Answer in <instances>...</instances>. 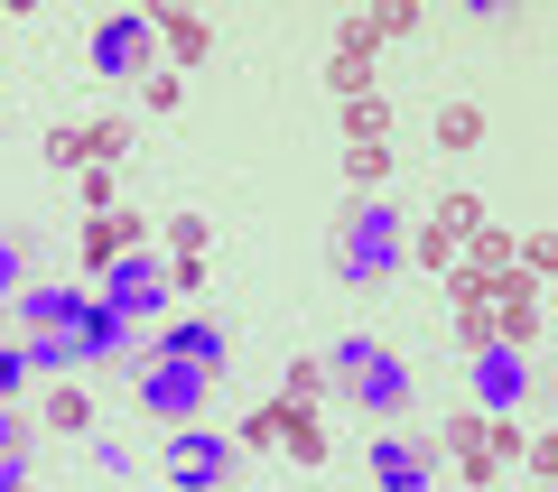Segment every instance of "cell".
Wrapping results in <instances>:
<instances>
[{
    "mask_svg": "<svg viewBox=\"0 0 558 492\" xmlns=\"http://www.w3.org/2000/svg\"><path fill=\"white\" fill-rule=\"evenodd\" d=\"M410 260V233H400V214L381 196H354L336 214V279L344 288H381V279Z\"/></svg>",
    "mask_w": 558,
    "mask_h": 492,
    "instance_id": "1",
    "label": "cell"
},
{
    "mask_svg": "<svg viewBox=\"0 0 558 492\" xmlns=\"http://www.w3.org/2000/svg\"><path fill=\"white\" fill-rule=\"evenodd\" d=\"M326 372H336V391L354 399V409H373V418H400V409H410V362H400L391 344H373V335H336Z\"/></svg>",
    "mask_w": 558,
    "mask_h": 492,
    "instance_id": "2",
    "label": "cell"
},
{
    "mask_svg": "<svg viewBox=\"0 0 558 492\" xmlns=\"http://www.w3.org/2000/svg\"><path fill=\"white\" fill-rule=\"evenodd\" d=\"M149 57H159L149 10H112V20H94V75L102 84H140V75H149Z\"/></svg>",
    "mask_w": 558,
    "mask_h": 492,
    "instance_id": "3",
    "label": "cell"
},
{
    "mask_svg": "<svg viewBox=\"0 0 558 492\" xmlns=\"http://www.w3.org/2000/svg\"><path fill=\"white\" fill-rule=\"evenodd\" d=\"M131 391H140V409H159V418H205L215 381L186 372V362H168V354H131Z\"/></svg>",
    "mask_w": 558,
    "mask_h": 492,
    "instance_id": "4",
    "label": "cell"
},
{
    "mask_svg": "<svg viewBox=\"0 0 558 492\" xmlns=\"http://www.w3.org/2000/svg\"><path fill=\"white\" fill-rule=\"evenodd\" d=\"M168 297H178V288H168V260H149V251H121L112 270H102V307H112V316H131V325H140V316L159 325V316H168Z\"/></svg>",
    "mask_w": 558,
    "mask_h": 492,
    "instance_id": "5",
    "label": "cell"
},
{
    "mask_svg": "<svg viewBox=\"0 0 558 492\" xmlns=\"http://www.w3.org/2000/svg\"><path fill=\"white\" fill-rule=\"evenodd\" d=\"M233 455H242L233 436H215V428H178L159 465H168V483H178V492H223V483H233Z\"/></svg>",
    "mask_w": 558,
    "mask_h": 492,
    "instance_id": "6",
    "label": "cell"
},
{
    "mask_svg": "<svg viewBox=\"0 0 558 492\" xmlns=\"http://www.w3.org/2000/svg\"><path fill=\"white\" fill-rule=\"evenodd\" d=\"M465 381H475V409H484V418H521V399H531V362H521L512 344L465 354Z\"/></svg>",
    "mask_w": 558,
    "mask_h": 492,
    "instance_id": "7",
    "label": "cell"
},
{
    "mask_svg": "<svg viewBox=\"0 0 558 492\" xmlns=\"http://www.w3.org/2000/svg\"><path fill=\"white\" fill-rule=\"evenodd\" d=\"M373 57H381V28H373V10H354V20L336 28V57H326V84H336L344 102H354V94H373Z\"/></svg>",
    "mask_w": 558,
    "mask_h": 492,
    "instance_id": "8",
    "label": "cell"
},
{
    "mask_svg": "<svg viewBox=\"0 0 558 492\" xmlns=\"http://www.w3.org/2000/svg\"><path fill=\"white\" fill-rule=\"evenodd\" d=\"M373 483H381V492H428V483H438V446L381 428V436H373Z\"/></svg>",
    "mask_w": 558,
    "mask_h": 492,
    "instance_id": "9",
    "label": "cell"
},
{
    "mask_svg": "<svg viewBox=\"0 0 558 492\" xmlns=\"http://www.w3.org/2000/svg\"><path fill=\"white\" fill-rule=\"evenodd\" d=\"M149 354H168V362H186V372H205V381H215L223 362H233V335H223L215 316H178V325H168V335L149 344Z\"/></svg>",
    "mask_w": 558,
    "mask_h": 492,
    "instance_id": "10",
    "label": "cell"
},
{
    "mask_svg": "<svg viewBox=\"0 0 558 492\" xmlns=\"http://www.w3.org/2000/svg\"><path fill=\"white\" fill-rule=\"evenodd\" d=\"M539 335H549V316H539V279H502V288H494V344H512V354H521V344H539Z\"/></svg>",
    "mask_w": 558,
    "mask_h": 492,
    "instance_id": "11",
    "label": "cell"
},
{
    "mask_svg": "<svg viewBox=\"0 0 558 492\" xmlns=\"http://www.w3.org/2000/svg\"><path fill=\"white\" fill-rule=\"evenodd\" d=\"M149 28H159L168 75H178V65H205V57H215V20H196V10H149Z\"/></svg>",
    "mask_w": 558,
    "mask_h": 492,
    "instance_id": "12",
    "label": "cell"
},
{
    "mask_svg": "<svg viewBox=\"0 0 558 492\" xmlns=\"http://www.w3.org/2000/svg\"><path fill=\"white\" fill-rule=\"evenodd\" d=\"M75 354H84V362H102V354H140V325H131V316H112L102 297H84V316H75Z\"/></svg>",
    "mask_w": 558,
    "mask_h": 492,
    "instance_id": "13",
    "label": "cell"
},
{
    "mask_svg": "<svg viewBox=\"0 0 558 492\" xmlns=\"http://www.w3.org/2000/svg\"><path fill=\"white\" fill-rule=\"evenodd\" d=\"M75 316H84V288H20L28 335H75Z\"/></svg>",
    "mask_w": 558,
    "mask_h": 492,
    "instance_id": "14",
    "label": "cell"
},
{
    "mask_svg": "<svg viewBox=\"0 0 558 492\" xmlns=\"http://www.w3.org/2000/svg\"><path fill=\"white\" fill-rule=\"evenodd\" d=\"M270 455H289V465H326V418L299 409V399H279V446Z\"/></svg>",
    "mask_w": 558,
    "mask_h": 492,
    "instance_id": "15",
    "label": "cell"
},
{
    "mask_svg": "<svg viewBox=\"0 0 558 492\" xmlns=\"http://www.w3.org/2000/svg\"><path fill=\"white\" fill-rule=\"evenodd\" d=\"M326 391H336V372H326V354H289V372H279V399H299V409H317Z\"/></svg>",
    "mask_w": 558,
    "mask_h": 492,
    "instance_id": "16",
    "label": "cell"
},
{
    "mask_svg": "<svg viewBox=\"0 0 558 492\" xmlns=\"http://www.w3.org/2000/svg\"><path fill=\"white\" fill-rule=\"evenodd\" d=\"M0 492H28V418L0 409Z\"/></svg>",
    "mask_w": 558,
    "mask_h": 492,
    "instance_id": "17",
    "label": "cell"
},
{
    "mask_svg": "<svg viewBox=\"0 0 558 492\" xmlns=\"http://www.w3.org/2000/svg\"><path fill=\"white\" fill-rule=\"evenodd\" d=\"M38 418H47V428H57V436H94V399H84L75 381H57V391H47V409H38Z\"/></svg>",
    "mask_w": 558,
    "mask_h": 492,
    "instance_id": "18",
    "label": "cell"
},
{
    "mask_svg": "<svg viewBox=\"0 0 558 492\" xmlns=\"http://www.w3.org/2000/svg\"><path fill=\"white\" fill-rule=\"evenodd\" d=\"M344 186H354V196H381V186H391V149H344Z\"/></svg>",
    "mask_w": 558,
    "mask_h": 492,
    "instance_id": "19",
    "label": "cell"
},
{
    "mask_svg": "<svg viewBox=\"0 0 558 492\" xmlns=\"http://www.w3.org/2000/svg\"><path fill=\"white\" fill-rule=\"evenodd\" d=\"M381 131H391V102H381V94H354V102H344V139H354V149H373Z\"/></svg>",
    "mask_w": 558,
    "mask_h": 492,
    "instance_id": "20",
    "label": "cell"
},
{
    "mask_svg": "<svg viewBox=\"0 0 558 492\" xmlns=\"http://www.w3.org/2000/svg\"><path fill=\"white\" fill-rule=\"evenodd\" d=\"M484 139V112L475 102H438V149H475Z\"/></svg>",
    "mask_w": 558,
    "mask_h": 492,
    "instance_id": "21",
    "label": "cell"
},
{
    "mask_svg": "<svg viewBox=\"0 0 558 492\" xmlns=\"http://www.w3.org/2000/svg\"><path fill=\"white\" fill-rule=\"evenodd\" d=\"M447 335H457V354H484L494 344V307H447Z\"/></svg>",
    "mask_w": 558,
    "mask_h": 492,
    "instance_id": "22",
    "label": "cell"
},
{
    "mask_svg": "<svg viewBox=\"0 0 558 492\" xmlns=\"http://www.w3.org/2000/svg\"><path fill=\"white\" fill-rule=\"evenodd\" d=\"M457 260H465V270H494V279H502V270H512V233H494V223H484V233L465 242Z\"/></svg>",
    "mask_w": 558,
    "mask_h": 492,
    "instance_id": "23",
    "label": "cell"
},
{
    "mask_svg": "<svg viewBox=\"0 0 558 492\" xmlns=\"http://www.w3.org/2000/svg\"><path fill=\"white\" fill-rule=\"evenodd\" d=\"M20 354H28V372H75V362H84V354H75V335H28Z\"/></svg>",
    "mask_w": 558,
    "mask_h": 492,
    "instance_id": "24",
    "label": "cell"
},
{
    "mask_svg": "<svg viewBox=\"0 0 558 492\" xmlns=\"http://www.w3.org/2000/svg\"><path fill=\"white\" fill-rule=\"evenodd\" d=\"M205 242H215V223H205V214H178V223H168V260H205Z\"/></svg>",
    "mask_w": 558,
    "mask_h": 492,
    "instance_id": "25",
    "label": "cell"
},
{
    "mask_svg": "<svg viewBox=\"0 0 558 492\" xmlns=\"http://www.w3.org/2000/svg\"><path fill=\"white\" fill-rule=\"evenodd\" d=\"M84 149H94V168H112L131 149V121H84Z\"/></svg>",
    "mask_w": 558,
    "mask_h": 492,
    "instance_id": "26",
    "label": "cell"
},
{
    "mask_svg": "<svg viewBox=\"0 0 558 492\" xmlns=\"http://www.w3.org/2000/svg\"><path fill=\"white\" fill-rule=\"evenodd\" d=\"M484 455H494V465H512V455H531V436H521V418H484Z\"/></svg>",
    "mask_w": 558,
    "mask_h": 492,
    "instance_id": "27",
    "label": "cell"
},
{
    "mask_svg": "<svg viewBox=\"0 0 558 492\" xmlns=\"http://www.w3.org/2000/svg\"><path fill=\"white\" fill-rule=\"evenodd\" d=\"M47 158H57V168H94V149H84V121H57V131H47Z\"/></svg>",
    "mask_w": 558,
    "mask_h": 492,
    "instance_id": "28",
    "label": "cell"
},
{
    "mask_svg": "<svg viewBox=\"0 0 558 492\" xmlns=\"http://www.w3.org/2000/svg\"><path fill=\"white\" fill-rule=\"evenodd\" d=\"M28 251H20V242H10V233H0V297H10V307H20V288H28Z\"/></svg>",
    "mask_w": 558,
    "mask_h": 492,
    "instance_id": "29",
    "label": "cell"
},
{
    "mask_svg": "<svg viewBox=\"0 0 558 492\" xmlns=\"http://www.w3.org/2000/svg\"><path fill=\"white\" fill-rule=\"evenodd\" d=\"M20 391H28V354H20V344H0V409H10Z\"/></svg>",
    "mask_w": 558,
    "mask_h": 492,
    "instance_id": "30",
    "label": "cell"
},
{
    "mask_svg": "<svg viewBox=\"0 0 558 492\" xmlns=\"http://www.w3.org/2000/svg\"><path fill=\"white\" fill-rule=\"evenodd\" d=\"M233 446H279V399H270V409H252V418H242V436H233Z\"/></svg>",
    "mask_w": 558,
    "mask_h": 492,
    "instance_id": "31",
    "label": "cell"
},
{
    "mask_svg": "<svg viewBox=\"0 0 558 492\" xmlns=\"http://www.w3.org/2000/svg\"><path fill=\"white\" fill-rule=\"evenodd\" d=\"M373 28H381V38H410V28H418V10H410V0H381V10H373Z\"/></svg>",
    "mask_w": 558,
    "mask_h": 492,
    "instance_id": "32",
    "label": "cell"
},
{
    "mask_svg": "<svg viewBox=\"0 0 558 492\" xmlns=\"http://www.w3.org/2000/svg\"><path fill=\"white\" fill-rule=\"evenodd\" d=\"M140 84H149V112H178V75H168V65H149Z\"/></svg>",
    "mask_w": 558,
    "mask_h": 492,
    "instance_id": "33",
    "label": "cell"
},
{
    "mask_svg": "<svg viewBox=\"0 0 558 492\" xmlns=\"http://www.w3.org/2000/svg\"><path fill=\"white\" fill-rule=\"evenodd\" d=\"M84 205H94V214H112V205H121L112 196V168H84Z\"/></svg>",
    "mask_w": 558,
    "mask_h": 492,
    "instance_id": "34",
    "label": "cell"
},
{
    "mask_svg": "<svg viewBox=\"0 0 558 492\" xmlns=\"http://www.w3.org/2000/svg\"><path fill=\"white\" fill-rule=\"evenodd\" d=\"M0 131H10V121H0Z\"/></svg>",
    "mask_w": 558,
    "mask_h": 492,
    "instance_id": "35",
    "label": "cell"
}]
</instances>
